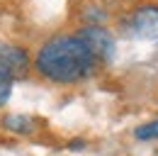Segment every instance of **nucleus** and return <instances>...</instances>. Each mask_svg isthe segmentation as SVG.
I'll return each instance as SVG.
<instances>
[{
  "label": "nucleus",
  "mask_w": 158,
  "mask_h": 156,
  "mask_svg": "<svg viewBox=\"0 0 158 156\" xmlns=\"http://www.w3.org/2000/svg\"><path fill=\"white\" fill-rule=\"evenodd\" d=\"M136 139H141V141H151V139H158V119H153V122H146V124H141V127H136Z\"/></svg>",
  "instance_id": "obj_7"
},
{
  "label": "nucleus",
  "mask_w": 158,
  "mask_h": 156,
  "mask_svg": "<svg viewBox=\"0 0 158 156\" xmlns=\"http://www.w3.org/2000/svg\"><path fill=\"white\" fill-rule=\"evenodd\" d=\"M12 80H15V73L10 68L0 66V105H5L10 93H12Z\"/></svg>",
  "instance_id": "obj_6"
},
{
  "label": "nucleus",
  "mask_w": 158,
  "mask_h": 156,
  "mask_svg": "<svg viewBox=\"0 0 158 156\" xmlns=\"http://www.w3.org/2000/svg\"><path fill=\"white\" fill-rule=\"evenodd\" d=\"M0 66L10 68L15 78L24 76L27 68H29V58H27V51L20 49V46H12V44H2L0 41Z\"/></svg>",
  "instance_id": "obj_4"
},
{
  "label": "nucleus",
  "mask_w": 158,
  "mask_h": 156,
  "mask_svg": "<svg viewBox=\"0 0 158 156\" xmlns=\"http://www.w3.org/2000/svg\"><path fill=\"white\" fill-rule=\"evenodd\" d=\"M95 68V56L76 34L49 39L37 54V71L54 83H78Z\"/></svg>",
  "instance_id": "obj_1"
},
{
  "label": "nucleus",
  "mask_w": 158,
  "mask_h": 156,
  "mask_svg": "<svg viewBox=\"0 0 158 156\" xmlns=\"http://www.w3.org/2000/svg\"><path fill=\"white\" fill-rule=\"evenodd\" d=\"M7 129H12L15 134H29L32 132V119H27L24 115H7L5 117V122H2Z\"/></svg>",
  "instance_id": "obj_5"
},
{
  "label": "nucleus",
  "mask_w": 158,
  "mask_h": 156,
  "mask_svg": "<svg viewBox=\"0 0 158 156\" xmlns=\"http://www.w3.org/2000/svg\"><path fill=\"white\" fill-rule=\"evenodd\" d=\"M76 37L90 49V54L95 56V61H110L114 56V39L107 29L102 27H83Z\"/></svg>",
  "instance_id": "obj_2"
},
{
  "label": "nucleus",
  "mask_w": 158,
  "mask_h": 156,
  "mask_svg": "<svg viewBox=\"0 0 158 156\" xmlns=\"http://www.w3.org/2000/svg\"><path fill=\"white\" fill-rule=\"evenodd\" d=\"M131 27H134V32L139 37L158 39V7H153V5L139 7L131 15Z\"/></svg>",
  "instance_id": "obj_3"
}]
</instances>
